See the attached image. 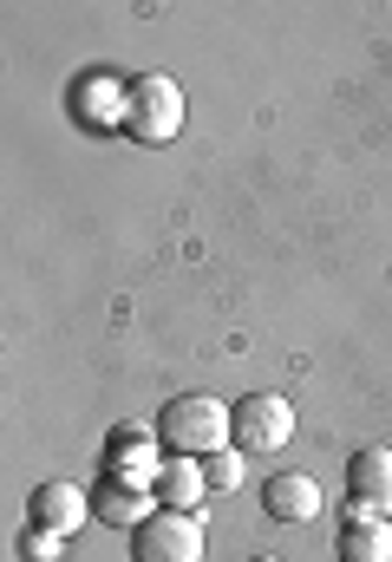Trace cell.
I'll return each instance as SVG.
<instances>
[{"mask_svg":"<svg viewBox=\"0 0 392 562\" xmlns=\"http://www.w3.org/2000/svg\"><path fill=\"white\" fill-rule=\"evenodd\" d=\"M340 562H392V524L387 517H367V510H354L347 524H340Z\"/></svg>","mask_w":392,"mask_h":562,"instance_id":"8fae6325","label":"cell"},{"mask_svg":"<svg viewBox=\"0 0 392 562\" xmlns=\"http://www.w3.org/2000/svg\"><path fill=\"white\" fill-rule=\"evenodd\" d=\"M157 445L170 458H216L229 445V406L216 393H177L157 413Z\"/></svg>","mask_w":392,"mask_h":562,"instance_id":"6da1fadb","label":"cell"},{"mask_svg":"<svg viewBox=\"0 0 392 562\" xmlns=\"http://www.w3.org/2000/svg\"><path fill=\"white\" fill-rule=\"evenodd\" d=\"M59 550H66V537H59V530H40V524L26 530V562H53Z\"/></svg>","mask_w":392,"mask_h":562,"instance_id":"4fadbf2b","label":"cell"},{"mask_svg":"<svg viewBox=\"0 0 392 562\" xmlns=\"http://www.w3.org/2000/svg\"><path fill=\"white\" fill-rule=\"evenodd\" d=\"M125 132L137 144H170L183 132V86L170 72H144L125 86Z\"/></svg>","mask_w":392,"mask_h":562,"instance_id":"7a4b0ae2","label":"cell"},{"mask_svg":"<svg viewBox=\"0 0 392 562\" xmlns=\"http://www.w3.org/2000/svg\"><path fill=\"white\" fill-rule=\"evenodd\" d=\"M26 517L40 524V530H59V537H72L86 517H92V497L79 491V484H66V477H53V484H40L33 497H26Z\"/></svg>","mask_w":392,"mask_h":562,"instance_id":"ba28073f","label":"cell"},{"mask_svg":"<svg viewBox=\"0 0 392 562\" xmlns=\"http://www.w3.org/2000/svg\"><path fill=\"white\" fill-rule=\"evenodd\" d=\"M288 438H294V406H288L281 393H249V400L229 406V445H236V451L268 458V451H281Z\"/></svg>","mask_w":392,"mask_h":562,"instance_id":"3957f363","label":"cell"},{"mask_svg":"<svg viewBox=\"0 0 392 562\" xmlns=\"http://www.w3.org/2000/svg\"><path fill=\"white\" fill-rule=\"evenodd\" d=\"M131 562H203V517L197 510H157L131 530Z\"/></svg>","mask_w":392,"mask_h":562,"instance_id":"277c9868","label":"cell"},{"mask_svg":"<svg viewBox=\"0 0 392 562\" xmlns=\"http://www.w3.org/2000/svg\"><path fill=\"white\" fill-rule=\"evenodd\" d=\"M347 504L367 510V517H392V451L387 445H367L347 458Z\"/></svg>","mask_w":392,"mask_h":562,"instance_id":"5b68a950","label":"cell"},{"mask_svg":"<svg viewBox=\"0 0 392 562\" xmlns=\"http://www.w3.org/2000/svg\"><path fill=\"white\" fill-rule=\"evenodd\" d=\"M105 464H112V477H137V484H150V477L164 471V451H157V438H150V431L125 425V431H112V438H105Z\"/></svg>","mask_w":392,"mask_h":562,"instance_id":"9c48e42d","label":"cell"},{"mask_svg":"<svg viewBox=\"0 0 392 562\" xmlns=\"http://www.w3.org/2000/svg\"><path fill=\"white\" fill-rule=\"evenodd\" d=\"M164 504H157V491L150 484H137V477H112L105 471V484L92 491V517L99 524H112V530H137L144 517H157Z\"/></svg>","mask_w":392,"mask_h":562,"instance_id":"8992f818","label":"cell"},{"mask_svg":"<svg viewBox=\"0 0 392 562\" xmlns=\"http://www.w3.org/2000/svg\"><path fill=\"white\" fill-rule=\"evenodd\" d=\"M261 510H268L275 524H314V517H321V484H314L307 471H275V477L261 484Z\"/></svg>","mask_w":392,"mask_h":562,"instance_id":"52a82bcc","label":"cell"},{"mask_svg":"<svg viewBox=\"0 0 392 562\" xmlns=\"http://www.w3.org/2000/svg\"><path fill=\"white\" fill-rule=\"evenodd\" d=\"M150 491H157V504H164V510H197V504H203V491H210L203 458H164V471L150 477Z\"/></svg>","mask_w":392,"mask_h":562,"instance_id":"30bf717a","label":"cell"},{"mask_svg":"<svg viewBox=\"0 0 392 562\" xmlns=\"http://www.w3.org/2000/svg\"><path fill=\"white\" fill-rule=\"evenodd\" d=\"M203 477H210V491H236V484H243V451L223 445L216 458H203Z\"/></svg>","mask_w":392,"mask_h":562,"instance_id":"7c38bea8","label":"cell"},{"mask_svg":"<svg viewBox=\"0 0 392 562\" xmlns=\"http://www.w3.org/2000/svg\"><path fill=\"white\" fill-rule=\"evenodd\" d=\"M249 562H275V557H249Z\"/></svg>","mask_w":392,"mask_h":562,"instance_id":"5bb4252c","label":"cell"}]
</instances>
